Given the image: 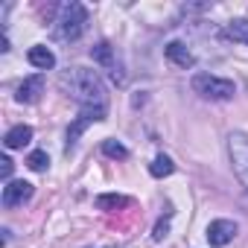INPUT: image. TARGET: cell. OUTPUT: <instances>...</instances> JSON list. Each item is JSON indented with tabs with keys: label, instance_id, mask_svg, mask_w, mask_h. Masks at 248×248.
<instances>
[{
	"label": "cell",
	"instance_id": "cell-9",
	"mask_svg": "<svg viewBox=\"0 0 248 248\" xmlns=\"http://www.w3.org/2000/svg\"><path fill=\"white\" fill-rule=\"evenodd\" d=\"M164 56H167L175 67H184V70L196 64V56L190 53V47H187L184 41H170V44L164 47Z\"/></svg>",
	"mask_w": 248,
	"mask_h": 248
},
{
	"label": "cell",
	"instance_id": "cell-18",
	"mask_svg": "<svg viewBox=\"0 0 248 248\" xmlns=\"http://www.w3.org/2000/svg\"><path fill=\"white\" fill-rule=\"evenodd\" d=\"M167 231H170V219H161V222L155 225V233H152V239H155V242H161V239L167 236Z\"/></svg>",
	"mask_w": 248,
	"mask_h": 248
},
{
	"label": "cell",
	"instance_id": "cell-10",
	"mask_svg": "<svg viewBox=\"0 0 248 248\" xmlns=\"http://www.w3.org/2000/svg\"><path fill=\"white\" fill-rule=\"evenodd\" d=\"M27 59H30V64H32V67H38V70H50V67L56 64V56H53V50H50V47H44V44H35V47H30Z\"/></svg>",
	"mask_w": 248,
	"mask_h": 248
},
{
	"label": "cell",
	"instance_id": "cell-11",
	"mask_svg": "<svg viewBox=\"0 0 248 248\" xmlns=\"http://www.w3.org/2000/svg\"><path fill=\"white\" fill-rule=\"evenodd\" d=\"M32 140V129L30 126H15V129H9L6 132V138H3V143H6V149H24L27 143Z\"/></svg>",
	"mask_w": 248,
	"mask_h": 248
},
{
	"label": "cell",
	"instance_id": "cell-8",
	"mask_svg": "<svg viewBox=\"0 0 248 248\" xmlns=\"http://www.w3.org/2000/svg\"><path fill=\"white\" fill-rule=\"evenodd\" d=\"M41 93H44V76H41V73H35V76L24 79V82L18 85L15 99H18V102H24V105H32V102H38V99H41Z\"/></svg>",
	"mask_w": 248,
	"mask_h": 248
},
{
	"label": "cell",
	"instance_id": "cell-15",
	"mask_svg": "<svg viewBox=\"0 0 248 248\" xmlns=\"http://www.w3.org/2000/svg\"><path fill=\"white\" fill-rule=\"evenodd\" d=\"M228 35H231L233 41H242V44H248V21H245V18H236V21H231V24H228Z\"/></svg>",
	"mask_w": 248,
	"mask_h": 248
},
{
	"label": "cell",
	"instance_id": "cell-14",
	"mask_svg": "<svg viewBox=\"0 0 248 248\" xmlns=\"http://www.w3.org/2000/svg\"><path fill=\"white\" fill-rule=\"evenodd\" d=\"M149 172H152L155 178H164V175H172V172H175V164H172L167 155H158V158L149 164Z\"/></svg>",
	"mask_w": 248,
	"mask_h": 248
},
{
	"label": "cell",
	"instance_id": "cell-16",
	"mask_svg": "<svg viewBox=\"0 0 248 248\" xmlns=\"http://www.w3.org/2000/svg\"><path fill=\"white\" fill-rule=\"evenodd\" d=\"M47 164H50V158H47V152H44V149H35V152H30V158H27V167H30V170H35V172H44V170H47Z\"/></svg>",
	"mask_w": 248,
	"mask_h": 248
},
{
	"label": "cell",
	"instance_id": "cell-13",
	"mask_svg": "<svg viewBox=\"0 0 248 248\" xmlns=\"http://www.w3.org/2000/svg\"><path fill=\"white\" fill-rule=\"evenodd\" d=\"M129 199L126 196H117V193H105V196H96V207L99 210H117V207H126Z\"/></svg>",
	"mask_w": 248,
	"mask_h": 248
},
{
	"label": "cell",
	"instance_id": "cell-1",
	"mask_svg": "<svg viewBox=\"0 0 248 248\" xmlns=\"http://www.w3.org/2000/svg\"><path fill=\"white\" fill-rule=\"evenodd\" d=\"M62 88H64L82 108H108L105 85H102V79H99L96 70L70 67V70L62 76Z\"/></svg>",
	"mask_w": 248,
	"mask_h": 248
},
{
	"label": "cell",
	"instance_id": "cell-3",
	"mask_svg": "<svg viewBox=\"0 0 248 248\" xmlns=\"http://www.w3.org/2000/svg\"><path fill=\"white\" fill-rule=\"evenodd\" d=\"M193 91L202 93L204 99H231L236 93L231 79H219V76H210V73H196L193 76Z\"/></svg>",
	"mask_w": 248,
	"mask_h": 248
},
{
	"label": "cell",
	"instance_id": "cell-12",
	"mask_svg": "<svg viewBox=\"0 0 248 248\" xmlns=\"http://www.w3.org/2000/svg\"><path fill=\"white\" fill-rule=\"evenodd\" d=\"M91 56H93V62H96V64H102V67H108V70H114V67H117V62H114V50H111V44H108V41H99V44L91 50Z\"/></svg>",
	"mask_w": 248,
	"mask_h": 248
},
{
	"label": "cell",
	"instance_id": "cell-20",
	"mask_svg": "<svg viewBox=\"0 0 248 248\" xmlns=\"http://www.w3.org/2000/svg\"><path fill=\"white\" fill-rule=\"evenodd\" d=\"M111 248H117V245H111Z\"/></svg>",
	"mask_w": 248,
	"mask_h": 248
},
{
	"label": "cell",
	"instance_id": "cell-4",
	"mask_svg": "<svg viewBox=\"0 0 248 248\" xmlns=\"http://www.w3.org/2000/svg\"><path fill=\"white\" fill-rule=\"evenodd\" d=\"M228 155H231L233 175H236L239 184L248 190V135L231 132V138H228Z\"/></svg>",
	"mask_w": 248,
	"mask_h": 248
},
{
	"label": "cell",
	"instance_id": "cell-19",
	"mask_svg": "<svg viewBox=\"0 0 248 248\" xmlns=\"http://www.w3.org/2000/svg\"><path fill=\"white\" fill-rule=\"evenodd\" d=\"M0 175H3V181L9 184V178H12V161L9 158H0Z\"/></svg>",
	"mask_w": 248,
	"mask_h": 248
},
{
	"label": "cell",
	"instance_id": "cell-5",
	"mask_svg": "<svg viewBox=\"0 0 248 248\" xmlns=\"http://www.w3.org/2000/svg\"><path fill=\"white\" fill-rule=\"evenodd\" d=\"M105 114H108V108H79V117L73 120V126L67 129V149H73V143L79 140V135L91 126V123L105 120Z\"/></svg>",
	"mask_w": 248,
	"mask_h": 248
},
{
	"label": "cell",
	"instance_id": "cell-17",
	"mask_svg": "<svg viewBox=\"0 0 248 248\" xmlns=\"http://www.w3.org/2000/svg\"><path fill=\"white\" fill-rule=\"evenodd\" d=\"M102 152H105L108 158H117V161L129 158V149L123 146V143H117V140H105V143H102Z\"/></svg>",
	"mask_w": 248,
	"mask_h": 248
},
{
	"label": "cell",
	"instance_id": "cell-7",
	"mask_svg": "<svg viewBox=\"0 0 248 248\" xmlns=\"http://www.w3.org/2000/svg\"><path fill=\"white\" fill-rule=\"evenodd\" d=\"M30 199H32V184L30 181H9L3 187V207H21Z\"/></svg>",
	"mask_w": 248,
	"mask_h": 248
},
{
	"label": "cell",
	"instance_id": "cell-6",
	"mask_svg": "<svg viewBox=\"0 0 248 248\" xmlns=\"http://www.w3.org/2000/svg\"><path fill=\"white\" fill-rule=\"evenodd\" d=\"M236 222H231V219H216V222H210L207 225V242L210 245H216V248H222V245H228L233 236H236Z\"/></svg>",
	"mask_w": 248,
	"mask_h": 248
},
{
	"label": "cell",
	"instance_id": "cell-2",
	"mask_svg": "<svg viewBox=\"0 0 248 248\" xmlns=\"http://www.w3.org/2000/svg\"><path fill=\"white\" fill-rule=\"evenodd\" d=\"M85 27H88V9L82 3H76V0L64 3L62 12H59V38L62 41H76V38H82Z\"/></svg>",
	"mask_w": 248,
	"mask_h": 248
}]
</instances>
